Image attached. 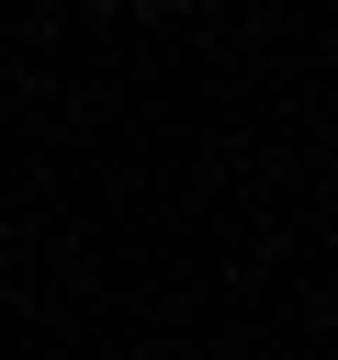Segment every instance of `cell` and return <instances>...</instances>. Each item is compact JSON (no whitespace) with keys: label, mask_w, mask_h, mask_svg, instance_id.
<instances>
[{"label":"cell","mask_w":338,"mask_h":360,"mask_svg":"<svg viewBox=\"0 0 338 360\" xmlns=\"http://www.w3.org/2000/svg\"><path fill=\"white\" fill-rule=\"evenodd\" d=\"M158 11H180V0H158Z\"/></svg>","instance_id":"1"}]
</instances>
